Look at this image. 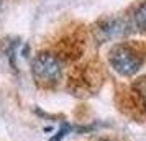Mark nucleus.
<instances>
[{
    "label": "nucleus",
    "mask_w": 146,
    "mask_h": 141,
    "mask_svg": "<svg viewBox=\"0 0 146 141\" xmlns=\"http://www.w3.org/2000/svg\"><path fill=\"white\" fill-rule=\"evenodd\" d=\"M33 79L41 85H54L62 75L61 61L51 53H41L33 59L31 64Z\"/></svg>",
    "instance_id": "nucleus-1"
},
{
    "label": "nucleus",
    "mask_w": 146,
    "mask_h": 141,
    "mask_svg": "<svg viewBox=\"0 0 146 141\" xmlns=\"http://www.w3.org/2000/svg\"><path fill=\"white\" fill-rule=\"evenodd\" d=\"M110 66L121 75H133L136 74L141 67V58L128 46H115L108 56Z\"/></svg>",
    "instance_id": "nucleus-2"
},
{
    "label": "nucleus",
    "mask_w": 146,
    "mask_h": 141,
    "mask_svg": "<svg viewBox=\"0 0 146 141\" xmlns=\"http://www.w3.org/2000/svg\"><path fill=\"white\" fill-rule=\"evenodd\" d=\"M97 31L100 33V40H108V38H113V36H118V34L123 33V23L120 20H110L105 21L102 26L97 28Z\"/></svg>",
    "instance_id": "nucleus-3"
},
{
    "label": "nucleus",
    "mask_w": 146,
    "mask_h": 141,
    "mask_svg": "<svg viewBox=\"0 0 146 141\" xmlns=\"http://www.w3.org/2000/svg\"><path fill=\"white\" fill-rule=\"evenodd\" d=\"M135 23H136L138 28L146 30V2L136 10V13H135Z\"/></svg>",
    "instance_id": "nucleus-4"
},
{
    "label": "nucleus",
    "mask_w": 146,
    "mask_h": 141,
    "mask_svg": "<svg viewBox=\"0 0 146 141\" xmlns=\"http://www.w3.org/2000/svg\"><path fill=\"white\" fill-rule=\"evenodd\" d=\"M136 92H138L139 99L143 102V105L146 107V79H141V81L136 84Z\"/></svg>",
    "instance_id": "nucleus-5"
},
{
    "label": "nucleus",
    "mask_w": 146,
    "mask_h": 141,
    "mask_svg": "<svg viewBox=\"0 0 146 141\" xmlns=\"http://www.w3.org/2000/svg\"><path fill=\"white\" fill-rule=\"evenodd\" d=\"M69 130H71V126L64 123V125L61 126V130L58 131V134H54L53 138H51V141H61V140H62V138H64V136L67 134V131H69Z\"/></svg>",
    "instance_id": "nucleus-6"
},
{
    "label": "nucleus",
    "mask_w": 146,
    "mask_h": 141,
    "mask_svg": "<svg viewBox=\"0 0 146 141\" xmlns=\"http://www.w3.org/2000/svg\"><path fill=\"white\" fill-rule=\"evenodd\" d=\"M102 141H107V140H102Z\"/></svg>",
    "instance_id": "nucleus-7"
}]
</instances>
